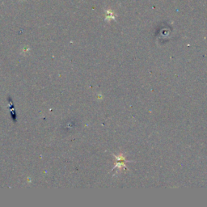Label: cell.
I'll return each instance as SVG.
<instances>
[{
  "mask_svg": "<svg viewBox=\"0 0 207 207\" xmlns=\"http://www.w3.org/2000/svg\"><path fill=\"white\" fill-rule=\"evenodd\" d=\"M117 158V164H116V167L115 168H126V163L127 162L126 160L125 156H123L122 155H118V156H116Z\"/></svg>",
  "mask_w": 207,
  "mask_h": 207,
  "instance_id": "cell-1",
  "label": "cell"
}]
</instances>
